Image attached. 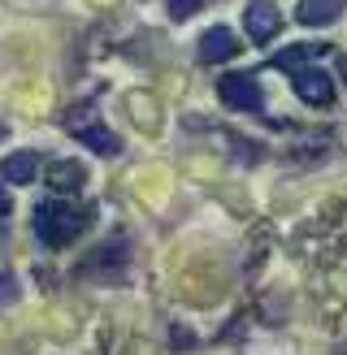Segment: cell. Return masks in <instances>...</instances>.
Segmentation results:
<instances>
[{
	"label": "cell",
	"instance_id": "1",
	"mask_svg": "<svg viewBox=\"0 0 347 355\" xmlns=\"http://www.w3.org/2000/svg\"><path fill=\"white\" fill-rule=\"evenodd\" d=\"M83 225H87V212L69 208V204H61V200L35 204V234H40L44 247H65V243H74V239L83 234Z\"/></svg>",
	"mask_w": 347,
	"mask_h": 355
},
{
	"label": "cell",
	"instance_id": "2",
	"mask_svg": "<svg viewBox=\"0 0 347 355\" xmlns=\"http://www.w3.org/2000/svg\"><path fill=\"white\" fill-rule=\"evenodd\" d=\"M217 96H221L226 109H235V113H260L265 109V92H260V83L252 74H221Z\"/></svg>",
	"mask_w": 347,
	"mask_h": 355
},
{
	"label": "cell",
	"instance_id": "3",
	"mask_svg": "<svg viewBox=\"0 0 347 355\" xmlns=\"http://www.w3.org/2000/svg\"><path fill=\"white\" fill-rule=\"evenodd\" d=\"M291 87H295V96L304 104H312V109H330V104H335V78H330L325 69H312V65L295 69Z\"/></svg>",
	"mask_w": 347,
	"mask_h": 355
},
{
	"label": "cell",
	"instance_id": "4",
	"mask_svg": "<svg viewBox=\"0 0 347 355\" xmlns=\"http://www.w3.org/2000/svg\"><path fill=\"white\" fill-rule=\"evenodd\" d=\"M243 31H248L252 44H269L278 31H282V13H278V5H269V0H252L248 13H243Z\"/></svg>",
	"mask_w": 347,
	"mask_h": 355
},
{
	"label": "cell",
	"instance_id": "5",
	"mask_svg": "<svg viewBox=\"0 0 347 355\" xmlns=\"http://www.w3.org/2000/svg\"><path fill=\"white\" fill-rule=\"evenodd\" d=\"M200 52L196 57L204 61V65H217V61H230L235 52H239V40H235V31L230 26H208L204 35H200V44H196Z\"/></svg>",
	"mask_w": 347,
	"mask_h": 355
},
{
	"label": "cell",
	"instance_id": "6",
	"mask_svg": "<svg viewBox=\"0 0 347 355\" xmlns=\"http://www.w3.org/2000/svg\"><path fill=\"white\" fill-rule=\"evenodd\" d=\"M69 135H74L83 148H92L96 156H117V152H121V139H117L113 130L96 126V121H92V126H69Z\"/></svg>",
	"mask_w": 347,
	"mask_h": 355
},
{
	"label": "cell",
	"instance_id": "7",
	"mask_svg": "<svg viewBox=\"0 0 347 355\" xmlns=\"http://www.w3.org/2000/svg\"><path fill=\"white\" fill-rule=\"evenodd\" d=\"M339 13H343V0H300V9H295L304 26H330Z\"/></svg>",
	"mask_w": 347,
	"mask_h": 355
},
{
	"label": "cell",
	"instance_id": "8",
	"mask_svg": "<svg viewBox=\"0 0 347 355\" xmlns=\"http://www.w3.org/2000/svg\"><path fill=\"white\" fill-rule=\"evenodd\" d=\"M0 173H5V182H13V187H26L31 178L40 173V156L35 152H13V156H5Z\"/></svg>",
	"mask_w": 347,
	"mask_h": 355
},
{
	"label": "cell",
	"instance_id": "9",
	"mask_svg": "<svg viewBox=\"0 0 347 355\" xmlns=\"http://www.w3.org/2000/svg\"><path fill=\"white\" fill-rule=\"evenodd\" d=\"M48 182L57 187V191H65V195H69V191H78V187L87 182V169H83L78 161H57V165L48 169Z\"/></svg>",
	"mask_w": 347,
	"mask_h": 355
},
{
	"label": "cell",
	"instance_id": "10",
	"mask_svg": "<svg viewBox=\"0 0 347 355\" xmlns=\"http://www.w3.org/2000/svg\"><path fill=\"white\" fill-rule=\"evenodd\" d=\"M321 52H325V44H295L287 52H273V65L278 69H304V61L308 57H321Z\"/></svg>",
	"mask_w": 347,
	"mask_h": 355
},
{
	"label": "cell",
	"instance_id": "11",
	"mask_svg": "<svg viewBox=\"0 0 347 355\" xmlns=\"http://www.w3.org/2000/svg\"><path fill=\"white\" fill-rule=\"evenodd\" d=\"M196 9H200V0H169V17H174V22H183V17H191Z\"/></svg>",
	"mask_w": 347,
	"mask_h": 355
},
{
	"label": "cell",
	"instance_id": "12",
	"mask_svg": "<svg viewBox=\"0 0 347 355\" xmlns=\"http://www.w3.org/2000/svg\"><path fill=\"white\" fill-rule=\"evenodd\" d=\"M13 299H17V282H13L9 273H0V308L13 304Z\"/></svg>",
	"mask_w": 347,
	"mask_h": 355
}]
</instances>
